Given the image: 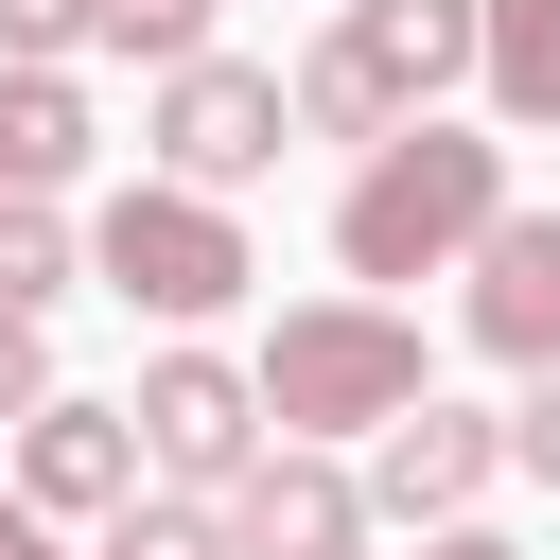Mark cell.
I'll return each mask as SVG.
<instances>
[{"label":"cell","instance_id":"cell-1","mask_svg":"<svg viewBox=\"0 0 560 560\" xmlns=\"http://www.w3.org/2000/svg\"><path fill=\"white\" fill-rule=\"evenodd\" d=\"M508 210H525V192H508V140H472V122H402L385 158H350V192H332V262H350V280H438V262H472Z\"/></svg>","mask_w":560,"mask_h":560},{"label":"cell","instance_id":"cell-2","mask_svg":"<svg viewBox=\"0 0 560 560\" xmlns=\"http://www.w3.org/2000/svg\"><path fill=\"white\" fill-rule=\"evenodd\" d=\"M420 402H438V368H420V332H402L385 298H298V315L262 332V420H280L298 455L385 438V420H420Z\"/></svg>","mask_w":560,"mask_h":560},{"label":"cell","instance_id":"cell-3","mask_svg":"<svg viewBox=\"0 0 560 560\" xmlns=\"http://www.w3.org/2000/svg\"><path fill=\"white\" fill-rule=\"evenodd\" d=\"M88 280L122 298V315H158V332H210L262 262H245V228H228V192H175V175H140V192H105V228H88Z\"/></svg>","mask_w":560,"mask_h":560},{"label":"cell","instance_id":"cell-4","mask_svg":"<svg viewBox=\"0 0 560 560\" xmlns=\"http://www.w3.org/2000/svg\"><path fill=\"white\" fill-rule=\"evenodd\" d=\"M280 140H298V88L245 70V52H192V70H158V105H140V158H158L175 192H245V175H280Z\"/></svg>","mask_w":560,"mask_h":560},{"label":"cell","instance_id":"cell-5","mask_svg":"<svg viewBox=\"0 0 560 560\" xmlns=\"http://www.w3.org/2000/svg\"><path fill=\"white\" fill-rule=\"evenodd\" d=\"M262 455H280V420H262V368H228V350H158V368H140V472H158V490L228 508Z\"/></svg>","mask_w":560,"mask_h":560},{"label":"cell","instance_id":"cell-6","mask_svg":"<svg viewBox=\"0 0 560 560\" xmlns=\"http://www.w3.org/2000/svg\"><path fill=\"white\" fill-rule=\"evenodd\" d=\"M455 332L490 350V368H560V210H508L472 262H455Z\"/></svg>","mask_w":560,"mask_h":560},{"label":"cell","instance_id":"cell-7","mask_svg":"<svg viewBox=\"0 0 560 560\" xmlns=\"http://www.w3.org/2000/svg\"><path fill=\"white\" fill-rule=\"evenodd\" d=\"M18 508H52V525H122L140 508V402H52V420H18V472H0Z\"/></svg>","mask_w":560,"mask_h":560},{"label":"cell","instance_id":"cell-8","mask_svg":"<svg viewBox=\"0 0 560 560\" xmlns=\"http://www.w3.org/2000/svg\"><path fill=\"white\" fill-rule=\"evenodd\" d=\"M490 472H508V420H472V402H420V420H385V438H368V508H385V525H420V542H438V525H472V490H490Z\"/></svg>","mask_w":560,"mask_h":560},{"label":"cell","instance_id":"cell-9","mask_svg":"<svg viewBox=\"0 0 560 560\" xmlns=\"http://www.w3.org/2000/svg\"><path fill=\"white\" fill-rule=\"evenodd\" d=\"M368 525H385L368 472H332V455H298V438L228 490V542H245V560H368Z\"/></svg>","mask_w":560,"mask_h":560},{"label":"cell","instance_id":"cell-10","mask_svg":"<svg viewBox=\"0 0 560 560\" xmlns=\"http://www.w3.org/2000/svg\"><path fill=\"white\" fill-rule=\"evenodd\" d=\"M332 35L402 88V122H438V88H472V70H490V0H350Z\"/></svg>","mask_w":560,"mask_h":560},{"label":"cell","instance_id":"cell-11","mask_svg":"<svg viewBox=\"0 0 560 560\" xmlns=\"http://www.w3.org/2000/svg\"><path fill=\"white\" fill-rule=\"evenodd\" d=\"M88 158H105L88 88H70V70H0V192H70Z\"/></svg>","mask_w":560,"mask_h":560},{"label":"cell","instance_id":"cell-12","mask_svg":"<svg viewBox=\"0 0 560 560\" xmlns=\"http://www.w3.org/2000/svg\"><path fill=\"white\" fill-rule=\"evenodd\" d=\"M298 140H350V158H385V140H402V88H385L350 35H315V52H298Z\"/></svg>","mask_w":560,"mask_h":560},{"label":"cell","instance_id":"cell-13","mask_svg":"<svg viewBox=\"0 0 560 560\" xmlns=\"http://www.w3.org/2000/svg\"><path fill=\"white\" fill-rule=\"evenodd\" d=\"M490 122H560V0H490Z\"/></svg>","mask_w":560,"mask_h":560},{"label":"cell","instance_id":"cell-14","mask_svg":"<svg viewBox=\"0 0 560 560\" xmlns=\"http://www.w3.org/2000/svg\"><path fill=\"white\" fill-rule=\"evenodd\" d=\"M70 262H88V245H70V210H52V192H0V315H52V298H70Z\"/></svg>","mask_w":560,"mask_h":560},{"label":"cell","instance_id":"cell-15","mask_svg":"<svg viewBox=\"0 0 560 560\" xmlns=\"http://www.w3.org/2000/svg\"><path fill=\"white\" fill-rule=\"evenodd\" d=\"M105 560H245V542H228V508H192V490H140V508L105 525Z\"/></svg>","mask_w":560,"mask_h":560},{"label":"cell","instance_id":"cell-16","mask_svg":"<svg viewBox=\"0 0 560 560\" xmlns=\"http://www.w3.org/2000/svg\"><path fill=\"white\" fill-rule=\"evenodd\" d=\"M105 52V0H0V70H70Z\"/></svg>","mask_w":560,"mask_h":560},{"label":"cell","instance_id":"cell-17","mask_svg":"<svg viewBox=\"0 0 560 560\" xmlns=\"http://www.w3.org/2000/svg\"><path fill=\"white\" fill-rule=\"evenodd\" d=\"M105 52H140V70H192V52H210V0H105Z\"/></svg>","mask_w":560,"mask_h":560},{"label":"cell","instance_id":"cell-18","mask_svg":"<svg viewBox=\"0 0 560 560\" xmlns=\"http://www.w3.org/2000/svg\"><path fill=\"white\" fill-rule=\"evenodd\" d=\"M52 402H70V385H52V332H35V315H0V438H18V420H52Z\"/></svg>","mask_w":560,"mask_h":560},{"label":"cell","instance_id":"cell-19","mask_svg":"<svg viewBox=\"0 0 560 560\" xmlns=\"http://www.w3.org/2000/svg\"><path fill=\"white\" fill-rule=\"evenodd\" d=\"M508 472H525V490H560V368L508 402Z\"/></svg>","mask_w":560,"mask_h":560},{"label":"cell","instance_id":"cell-20","mask_svg":"<svg viewBox=\"0 0 560 560\" xmlns=\"http://www.w3.org/2000/svg\"><path fill=\"white\" fill-rule=\"evenodd\" d=\"M0 560H70V542H52V508H18V490H0Z\"/></svg>","mask_w":560,"mask_h":560},{"label":"cell","instance_id":"cell-21","mask_svg":"<svg viewBox=\"0 0 560 560\" xmlns=\"http://www.w3.org/2000/svg\"><path fill=\"white\" fill-rule=\"evenodd\" d=\"M420 560H525V542H490V525H438V542H420Z\"/></svg>","mask_w":560,"mask_h":560}]
</instances>
